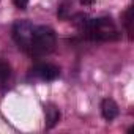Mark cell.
<instances>
[{
  "label": "cell",
  "mask_w": 134,
  "mask_h": 134,
  "mask_svg": "<svg viewBox=\"0 0 134 134\" xmlns=\"http://www.w3.org/2000/svg\"><path fill=\"white\" fill-rule=\"evenodd\" d=\"M81 32L87 40L92 41H115L120 38V32L110 18H88Z\"/></svg>",
  "instance_id": "6da1fadb"
},
{
  "label": "cell",
  "mask_w": 134,
  "mask_h": 134,
  "mask_svg": "<svg viewBox=\"0 0 134 134\" xmlns=\"http://www.w3.org/2000/svg\"><path fill=\"white\" fill-rule=\"evenodd\" d=\"M13 2L19 10H25V7L29 5V0H13Z\"/></svg>",
  "instance_id": "30bf717a"
},
{
  "label": "cell",
  "mask_w": 134,
  "mask_h": 134,
  "mask_svg": "<svg viewBox=\"0 0 134 134\" xmlns=\"http://www.w3.org/2000/svg\"><path fill=\"white\" fill-rule=\"evenodd\" d=\"M33 24L29 21H18L13 25V38L16 41V44L19 46V49H22L27 54L30 40H32V33H33Z\"/></svg>",
  "instance_id": "3957f363"
},
{
  "label": "cell",
  "mask_w": 134,
  "mask_h": 134,
  "mask_svg": "<svg viewBox=\"0 0 134 134\" xmlns=\"http://www.w3.org/2000/svg\"><path fill=\"white\" fill-rule=\"evenodd\" d=\"M101 114H103L104 120H107V121H112L114 118H117V115H118L117 103L114 99H110V98L103 99L101 101Z\"/></svg>",
  "instance_id": "5b68a950"
},
{
  "label": "cell",
  "mask_w": 134,
  "mask_h": 134,
  "mask_svg": "<svg viewBox=\"0 0 134 134\" xmlns=\"http://www.w3.org/2000/svg\"><path fill=\"white\" fill-rule=\"evenodd\" d=\"M32 73L40 77L41 81H55L58 76H60V68L55 65H51V63H40V65H35L32 68Z\"/></svg>",
  "instance_id": "277c9868"
},
{
  "label": "cell",
  "mask_w": 134,
  "mask_h": 134,
  "mask_svg": "<svg viewBox=\"0 0 134 134\" xmlns=\"http://www.w3.org/2000/svg\"><path fill=\"white\" fill-rule=\"evenodd\" d=\"M11 74V68H10V65L5 63V62H0V84H5L8 81Z\"/></svg>",
  "instance_id": "9c48e42d"
},
{
  "label": "cell",
  "mask_w": 134,
  "mask_h": 134,
  "mask_svg": "<svg viewBox=\"0 0 134 134\" xmlns=\"http://www.w3.org/2000/svg\"><path fill=\"white\" fill-rule=\"evenodd\" d=\"M71 7H73V2H71V0H65V2H62L60 7H58V11H57L58 18H60V19H66V18H68L70 13H71Z\"/></svg>",
  "instance_id": "ba28073f"
},
{
  "label": "cell",
  "mask_w": 134,
  "mask_h": 134,
  "mask_svg": "<svg viewBox=\"0 0 134 134\" xmlns=\"http://www.w3.org/2000/svg\"><path fill=\"white\" fill-rule=\"evenodd\" d=\"M81 3L82 5H90V3H93V0H81Z\"/></svg>",
  "instance_id": "8fae6325"
},
{
  "label": "cell",
  "mask_w": 134,
  "mask_h": 134,
  "mask_svg": "<svg viewBox=\"0 0 134 134\" xmlns=\"http://www.w3.org/2000/svg\"><path fill=\"white\" fill-rule=\"evenodd\" d=\"M123 25L126 29V33L129 36V40L134 38V30H132V8H126V11L123 13Z\"/></svg>",
  "instance_id": "52a82bcc"
},
{
  "label": "cell",
  "mask_w": 134,
  "mask_h": 134,
  "mask_svg": "<svg viewBox=\"0 0 134 134\" xmlns=\"http://www.w3.org/2000/svg\"><path fill=\"white\" fill-rule=\"evenodd\" d=\"M44 114H46V121H47L46 126L47 128H54L58 123V120H60V110L55 106H47L44 109Z\"/></svg>",
  "instance_id": "8992f818"
},
{
  "label": "cell",
  "mask_w": 134,
  "mask_h": 134,
  "mask_svg": "<svg viewBox=\"0 0 134 134\" xmlns=\"http://www.w3.org/2000/svg\"><path fill=\"white\" fill-rule=\"evenodd\" d=\"M57 43V36L55 32L47 27V25H35L33 27V33H32V40L27 49V54L33 58H40L44 57L47 54H51L55 47Z\"/></svg>",
  "instance_id": "7a4b0ae2"
}]
</instances>
